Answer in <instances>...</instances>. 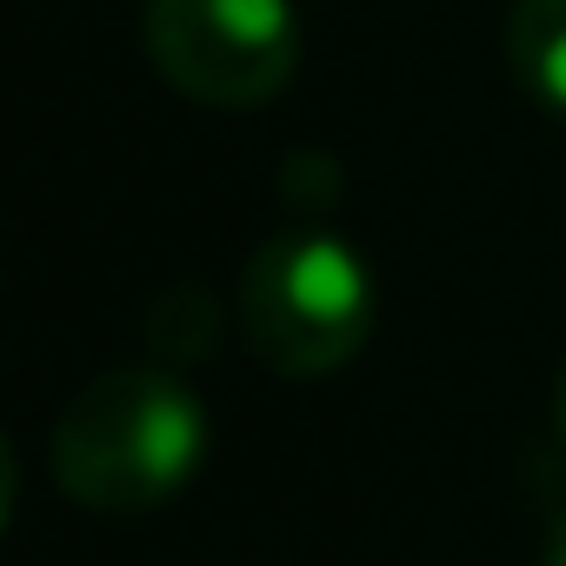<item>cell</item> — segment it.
Here are the masks:
<instances>
[{
  "label": "cell",
  "mask_w": 566,
  "mask_h": 566,
  "mask_svg": "<svg viewBox=\"0 0 566 566\" xmlns=\"http://www.w3.org/2000/svg\"><path fill=\"white\" fill-rule=\"evenodd\" d=\"M213 453L207 400L160 360L94 374L54 420V486L94 513H154Z\"/></svg>",
  "instance_id": "6da1fadb"
},
{
  "label": "cell",
  "mask_w": 566,
  "mask_h": 566,
  "mask_svg": "<svg viewBox=\"0 0 566 566\" xmlns=\"http://www.w3.org/2000/svg\"><path fill=\"white\" fill-rule=\"evenodd\" d=\"M374 273L354 240L327 227H287L253 247L240 280L247 347L287 380H321L347 367L374 334Z\"/></svg>",
  "instance_id": "7a4b0ae2"
},
{
  "label": "cell",
  "mask_w": 566,
  "mask_h": 566,
  "mask_svg": "<svg viewBox=\"0 0 566 566\" xmlns=\"http://www.w3.org/2000/svg\"><path fill=\"white\" fill-rule=\"evenodd\" d=\"M147 61L200 107H266L301 67L287 0H147Z\"/></svg>",
  "instance_id": "3957f363"
},
{
  "label": "cell",
  "mask_w": 566,
  "mask_h": 566,
  "mask_svg": "<svg viewBox=\"0 0 566 566\" xmlns=\"http://www.w3.org/2000/svg\"><path fill=\"white\" fill-rule=\"evenodd\" d=\"M506 61H513V81L539 107L566 114V0H513Z\"/></svg>",
  "instance_id": "277c9868"
},
{
  "label": "cell",
  "mask_w": 566,
  "mask_h": 566,
  "mask_svg": "<svg viewBox=\"0 0 566 566\" xmlns=\"http://www.w3.org/2000/svg\"><path fill=\"white\" fill-rule=\"evenodd\" d=\"M213 307L200 301V287H174V294H160V307H154V347L167 354V360H200L207 347H213Z\"/></svg>",
  "instance_id": "5b68a950"
},
{
  "label": "cell",
  "mask_w": 566,
  "mask_h": 566,
  "mask_svg": "<svg viewBox=\"0 0 566 566\" xmlns=\"http://www.w3.org/2000/svg\"><path fill=\"white\" fill-rule=\"evenodd\" d=\"M539 566H566V513L553 520V533H546V553H539Z\"/></svg>",
  "instance_id": "8992f818"
},
{
  "label": "cell",
  "mask_w": 566,
  "mask_h": 566,
  "mask_svg": "<svg viewBox=\"0 0 566 566\" xmlns=\"http://www.w3.org/2000/svg\"><path fill=\"white\" fill-rule=\"evenodd\" d=\"M553 433L566 447V360H559V380H553Z\"/></svg>",
  "instance_id": "52a82bcc"
}]
</instances>
